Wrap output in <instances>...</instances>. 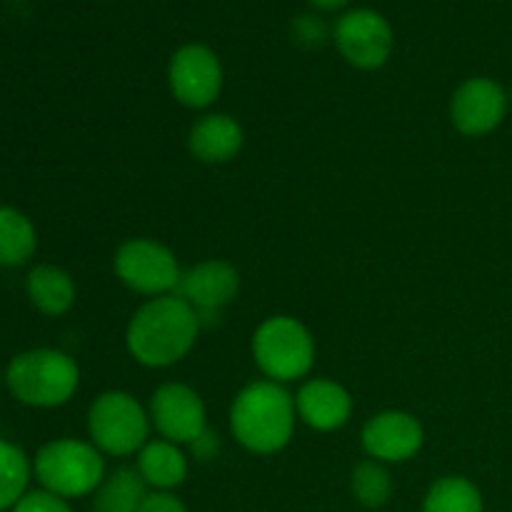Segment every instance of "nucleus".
Listing matches in <instances>:
<instances>
[{
	"label": "nucleus",
	"mask_w": 512,
	"mask_h": 512,
	"mask_svg": "<svg viewBox=\"0 0 512 512\" xmlns=\"http://www.w3.org/2000/svg\"><path fill=\"white\" fill-rule=\"evenodd\" d=\"M200 318L180 295L150 298L125 330V348L143 368L163 370L180 363L198 343Z\"/></svg>",
	"instance_id": "nucleus-1"
},
{
	"label": "nucleus",
	"mask_w": 512,
	"mask_h": 512,
	"mask_svg": "<svg viewBox=\"0 0 512 512\" xmlns=\"http://www.w3.org/2000/svg\"><path fill=\"white\" fill-rule=\"evenodd\" d=\"M230 433L253 455H275L293 440L298 408L295 395L273 380H255L230 405Z\"/></svg>",
	"instance_id": "nucleus-2"
},
{
	"label": "nucleus",
	"mask_w": 512,
	"mask_h": 512,
	"mask_svg": "<svg viewBox=\"0 0 512 512\" xmlns=\"http://www.w3.org/2000/svg\"><path fill=\"white\" fill-rule=\"evenodd\" d=\"M3 383L18 403L50 410L73 400L80 385V368L63 350L33 348L10 360Z\"/></svg>",
	"instance_id": "nucleus-3"
},
{
	"label": "nucleus",
	"mask_w": 512,
	"mask_h": 512,
	"mask_svg": "<svg viewBox=\"0 0 512 512\" xmlns=\"http://www.w3.org/2000/svg\"><path fill=\"white\" fill-rule=\"evenodd\" d=\"M105 475V455L90 440H50L33 458V478L40 488L65 500L95 495Z\"/></svg>",
	"instance_id": "nucleus-4"
},
{
	"label": "nucleus",
	"mask_w": 512,
	"mask_h": 512,
	"mask_svg": "<svg viewBox=\"0 0 512 512\" xmlns=\"http://www.w3.org/2000/svg\"><path fill=\"white\" fill-rule=\"evenodd\" d=\"M253 360L265 380L298 383L313 370L315 340L293 315H270L253 333Z\"/></svg>",
	"instance_id": "nucleus-5"
},
{
	"label": "nucleus",
	"mask_w": 512,
	"mask_h": 512,
	"mask_svg": "<svg viewBox=\"0 0 512 512\" xmlns=\"http://www.w3.org/2000/svg\"><path fill=\"white\" fill-rule=\"evenodd\" d=\"M150 413L125 390L100 393L88 408L90 443L110 458H130L150 440Z\"/></svg>",
	"instance_id": "nucleus-6"
},
{
	"label": "nucleus",
	"mask_w": 512,
	"mask_h": 512,
	"mask_svg": "<svg viewBox=\"0 0 512 512\" xmlns=\"http://www.w3.org/2000/svg\"><path fill=\"white\" fill-rule=\"evenodd\" d=\"M113 270L125 288L148 300L178 293L183 278V268L173 250L150 238L125 240L113 255Z\"/></svg>",
	"instance_id": "nucleus-7"
},
{
	"label": "nucleus",
	"mask_w": 512,
	"mask_h": 512,
	"mask_svg": "<svg viewBox=\"0 0 512 512\" xmlns=\"http://www.w3.org/2000/svg\"><path fill=\"white\" fill-rule=\"evenodd\" d=\"M223 63L203 43H188L173 53L168 63V88L180 105L205 110L223 93Z\"/></svg>",
	"instance_id": "nucleus-8"
},
{
	"label": "nucleus",
	"mask_w": 512,
	"mask_h": 512,
	"mask_svg": "<svg viewBox=\"0 0 512 512\" xmlns=\"http://www.w3.org/2000/svg\"><path fill=\"white\" fill-rule=\"evenodd\" d=\"M338 53L358 70L383 68L393 53V28L373 8L348 10L333 28Z\"/></svg>",
	"instance_id": "nucleus-9"
},
{
	"label": "nucleus",
	"mask_w": 512,
	"mask_h": 512,
	"mask_svg": "<svg viewBox=\"0 0 512 512\" xmlns=\"http://www.w3.org/2000/svg\"><path fill=\"white\" fill-rule=\"evenodd\" d=\"M150 423L160 438L190 445L208 430V410L198 390L185 383H165L150 398Z\"/></svg>",
	"instance_id": "nucleus-10"
},
{
	"label": "nucleus",
	"mask_w": 512,
	"mask_h": 512,
	"mask_svg": "<svg viewBox=\"0 0 512 512\" xmlns=\"http://www.w3.org/2000/svg\"><path fill=\"white\" fill-rule=\"evenodd\" d=\"M508 115V93L503 85L485 75L463 80L450 98V120L468 138H483L503 125Z\"/></svg>",
	"instance_id": "nucleus-11"
},
{
	"label": "nucleus",
	"mask_w": 512,
	"mask_h": 512,
	"mask_svg": "<svg viewBox=\"0 0 512 512\" xmlns=\"http://www.w3.org/2000/svg\"><path fill=\"white\" fill-rule=\"evenodd\" d=\"M360 443L365 455L378 463H408L423 450L425 430L413 413L383 410L363 425Z\"/></svg>",
	"instance_id": "nucleus-12"
},
{
	"label": "nucleus",
	"mask_w": 512,
	"mask_h": 512,
	"mask_svg": "<svg viewBox=\"0 0 512 512\" xmlns=\"http://www.w3.org/2000/svg\"><path fill=\"white\" fill-rule=\"evenodd\" d=\"M238 290V268L223 258H208L193 268L183 270L175 295H180L198 313L200 325H205L210 315H220L225 305L233 303Z\"/></svg>",
	"instance_id": "nucleus-13"
},
{
	"label": "nucleus",
	"mask_w": 512,
	"mask_h": 512,
	"mask_svg": "<svg viewBox=\"0 0 512 512\" xmlns=\"http://www.w3.org/2000/svg\"><path fill=\"white\" fill-rule=\"evenodd\" d=\"M295 408L298 418L318 433L345 428L353 418V398L348 388L330 378L305 380L295 395Z\"/></svg>",
	"instance_id": "nucleus-14"
},
{
	"label": "nucleus",
	"mask_w": 512,
	"mask_h": 512,
	"mask_svg": "<svg viewBox=\"0 0 512 512\" xmlns=\"http://www.w3.org/2000/svg\"><path fill=\"white\" fill-rule=\"evenodd\" d=\"M243 140V125L233 115L205 113L190 125L188 150L200 163L223 165L243 150Z\"/></svg>",
	"instance_id": "nucleus-15"
},
{
	"label": "nucleus",
	"mask_w": 512,
	"mask_h": 512,
	"mask_svg": "<svg viewBox=\"0 0 512 512\" xmlns=\"http://www.w3.org/2000/svg\"><path fill=\"white\" fill-rule=\"evenodd\" d=\"M135 470L143 478V483L148 485V490L175 493L188 478L190 463L183 445H175L165 438H155L143 445Z\"/></svg>",
	"instance_id": "nucleus-16"
},
{
	"label": "nucleus",
	"mask_w": 512,
	"mask_h": 512,
	"mask_svg": "<svg viewBox=\"0 0 512 512\" xmlns=\"http://www.w3.org/2000/svg\"><path fill=\"white\" fill-rule=\"evenodd\" d=\"M25 293L30 305L48 318H60L75 305L78 290L68 270L58 265H35L25 278Z\"/></svg>",
	"instance_id": "nucleus-17"
},
{
	"label": "nucleus",
	"mask_w": 512,
	"mask_h": 512,
	"mask_svg": "<svg viewBox=\"0 0 512 512\" xmlns=\"http://www.w3.org/2000/svg\"><path fill=\"white\" fill-rule=\"evenodd\" d=\"M38 250L35 225L23 210L0 205V268H20Z\"/></svg>",
	"instance_id": "nucleus-18"
},
{
	"label": "nucleus",
	"mask_w": 512,
	"mask_h": 512,
	"mask_svg": "<svg viewBox=\"0 0 512 512\" xmlns=\"http://www.w3.org/2000/svg\"><path fill=\"white\" fill-rule=\"evenodd\" d=\"M148 485L135 468H118L105 475L93 495V512H140L148 498Z\"/></svg>",
	"instance_id": "nucleus-19"
},
{
	"label": "nucleus",
	"mask_w": 512,
	"mask_h": 512,
	"mask_svg": "<svg viewBox=\"0 0 512 512\" xmlns=\"http://www.w3.org/2000/svg\"><path fill=\"white\" fill-rule=\"evenodd\" d=\"M420 512H485V500L470 478L445 475L430 485Z\"/></svg>",
	"instance_id": "nucleus-20"
},
{
	"label": "nucleus",
	"mask_w": 512,
	"mask_h": 512,
	"mask_svg": "<svg viewBox=\"0 0 512 512\" xmlns=\"http://www.w3.org/2000/svg\"><path fill=\"white\" fill-rule=\"evenodd\" d=\"M33 480V460L10 440L0 438V512H10L28 493Z\"/></svg>",
	"instance_id": "nucleus-21"
},
{
	"label": "nucleus",
	"mask_w": 512,
	"mask_h": 512,
	"mask_svg": "<svg viewBox=\"0 0 512 512\" xmlns=\"http://www.w3.org/2000/svg\"><path fill=\"white\" fill-rule=\"evenodd\" d=\"M393 475H390L388 465L378 463L373 458H365L363 463H358L350 475V493L358 500L363 508L378 510L385 508L393 498Z\"/></svg>",
	"instance_id": "nucleus-22"
},
{
	"label": "nucleus",
	"mask_w": 512,
	"mask_h": 512,
	"mask_svg": "<svg viewBox=\"0 0 512 512\" xmlns=\"http://www.w3.org/2000/svg\"><path fill=\"white\" fill-rule=\"evenodd\" d=\"M10 512H73V508H70V500L60 498L50 490L35 488L28 490Z\"/></svg>",
	"instance_id": "nucleus-23"
},
{
	"label": "nucleus",
	"mask_w": 512,
	"mask_h": 512,
	"mask_svg": "<svg viewBox=\"0 0 512 512\" xmlns=\"http://www.w3.org/2000/svg\"><path fill=\"white\" fill-rule=\"evenodd\" d=\"M293 35L303 48H318L328 38V25L318 15H300L293 23Z\"/></svg>",
	"instance_id": "nucleus-24"
},
{
	"label": "nucleus",
	"mask_w": 512,
	"mask_h": 512,
	"mask_svg": "<svg viewBox=\"0 0 512 512\" xmlns=\"http://www.w3.org/2000/svg\"><path fill=\"white\" fill-rule=\"evenodd\" d=\"M140 512H188V505H185L175 493H158V490H150L148 498L143 500Z\"/></svg>",
	"instance_id": "nucleus-25"
},
{
	"label": "nucleus",
	"mask_w": 512,
	"mask_h": 512,
	"mask_svg": "<svg viewBox=\"0 0 512 512\" xmlns=\"http://www.w3.org/2000/svg\"><path fill=\"white\" fill-rule=\"evenodd\" d=\"M188 448H190V453H193L195 460H200V463H210L213 458H218L220 440H218V435L208 428L198 440H193Z\"/></svg>",
	"instance_id": "nucleus-26"
},
{
	"label": "nucleus",
	"mask_w": 512,
	"mask_h": 512,
	"mask_svg": "<svg viewBox=\"0 0 512 512\" xmlns=\"http://www.w3.org/2000/svg\"><path fill=\"white\" fill-rule=\"evenodd\" d=\"M308 3L313 5V8L325 10V13H333V10H343L350 0H308Z\"/></svg>",
	"instance_id": "nucleus-27"
},
{
	"label": "nucleus",
	"mask_w": 512,
	"mask_h": 512,
	"mask_svg": "<svg viewBox=\"0 0 512 512\" xmlns=\"http://www.w3.org/2000/svg\"><path fill=\"white\" fill-rule=\"evenodd\" d=\"M0 385H3V375H0Z\"/></svg>",
	"instance_id": "nucleus-28"
}]
</instances>
